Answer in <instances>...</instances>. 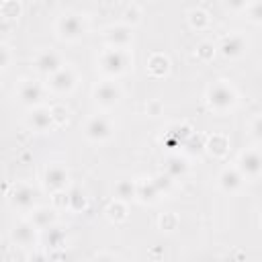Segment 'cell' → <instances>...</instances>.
Instances as JSON below:
<instances>
[{"instance_id":"obj_1","label":"cell","mask_w":262,"mask_h":262,"mask_svg":"<svg viewBox=\"0 0 262 262\" xmlns=\"http://www.w3.org/2000/svg\"><path fill=\"white\" fill-rule=\"evenodd\" d=\"M133 68V51L129 47H106L98 53L96 70L104 78H121Z\"/></svg>"},{"instance_id":"obj_2","label":"cell","mask_w":262,"mask_h":262,"mask_svg":"<svg viewBox=\"0 0 262 262\" xmlns=\"http://www.w3.org/2000/svg\"><path fill=\"white\" fill-rule=\"evenodd\" d=\"M205 102L215 115H227L237 106L239 94H237V90H235V86L231 82L215 80L205 90Z\"/></svg>"},{"instance_id":"obj_3","label":"cell","mask_w":262,"mask_h":262,"mask_svg":"<svg viewBox=\"0 0 262 262\" xmlns=\"http://www.w3.org/2000/svg\"><path fill=\"white\" fill-rule=\"evenodd\" d=\"M90 25L88 18L80 12H63L55 20V35L63 43H78L86 37Z\"/></svg>"},{"instance_id":"obj_4","label":"cell","mask_w":262,"mask_h":262,"mask_svg":"<svg viewBox=\"0 0 262 262\" xmlns=\"http://www.w3.org/2000/svg\"><path fill=\"white\" fill-rule=\"evenodd\" d=\"M123 98V88L113 78H104L92 86V100L100 111H113Z\"/></svg>"},{"instance_id":"obj_5","label":"cell","mask_w":262,"mask_h":262,"mask_svg":"<svg viewBox=\"0 0 262 262\" xmlns=\"http://www.w3.org/2000/svg\"><path fill=\"white\" fill-rule=\"evenodd\" d=\"M82 133H84L86 141H90L94 145H100V143H106V141L113 139L115 127H113V123H111V119L106 115L96 113V115H92V117L86 119Z\"/></svg>"},{"instance_id":"obj_6","label":"cell","mask_w":262,"mask_h":262,"mask_svg":"<svg viewBox=\"0 0 262 262\" xmlns=\"http://www.w3.org/2000/svg\"><path fill=\"white\" fill-rule=\"evenodd\" d=\"M239 174L246 178V182H256L262 174V154H260V147L258 143L246 147L244 151H239L235 164H233Z\"/></svg>"},{"instance_id":"obj_7","label":"cell","mask_w":262,"mask_h":262,"mask_svg":"<svg viewBox=\"0 0 262 262\" xmlns=\"http://www.w3.org/2000/svg\"><path fill=\"white\" fill-rule=\"evenodd\" d=\"M76 86H78V74L70 66H61L59 70H55L53 74H49L47 80H45L47 92L57 94V96L72 94L76 90Z\"/></svg>"},{"instance_id":"obj_8","label":"cell","mask_w":262,"mask_h":262,"mask_svg":"<svg viewBox=\"0 0 262 262\" xmlns=\"http://www.w3.org/2000/svg\"><path fill=\"white\" fill-rule=\"evenodd\" d=\"M8 205L18 213L29 215L37 207V190L25 182H16L8 190Z\"/></svg>"},{"instance_id":"obj_9","label":"cell","mask_w":262,"mask_h":262,"mask_svg":"<svg viewBox=\"0 0 262 262\" xmlns=\"http://www.w3.org/2000/svg\"><path fill=\"white\" fill-rule=\"evenodd\" d=\"M215 45H217V53L223 59H229V61L242 59L250 49V41L244 33H229Z\"/></svg>"},{"instance_id":"obj_10","label":"cell","mask_w":262,"mask_h":262,"mask_svg":"<svg viewBox=\"0 0 262 262\" xmlns=\"http://www.w3.org/2000/svg\"><path fill=\"white\" fill-rule=\"evenodd\" d=\"M45 92H47L45 84H41L39 80H33V78H25V80H20L18 86H16V98H18V102H20L23 106H27V108H33V106L43 104Z\"/></svg>"},{"instance_id":"obj_11","label":"cell","mask_w":262,"mask_h":262,"mask_svg":"<svg viewBox=\"0 0 262 262\" xmlns=\"http://www.w3.org/2000/svg\"><path fill=\"white\" fill-rule=\"evenodd\" d=\"M39 229L27 219H20L16 221L12 227H10V242L14 248H20V250H31L39 244Z\"/></svg>"},{"instance_id":"obj_12","label":"cell","mask_w":262,"mask_h":262,"mask_svg":"<svg viewBox=\"0 0 262 262\" xmlns=\"http://www.w3.org/2000/svg\"><path fill=\"white\" fill-rule=\"evenodd\" d=\"M43 188L51 192L68 190L70 188V172L63 164H49L43 172Z\"/></svg>"},{"instance_id":"obj_13","label":"cell","mask_w":262,"mask_h":262,"mask_svg":"<svg viewBox=\"0 0 262 262\" xmlns=\"http://www.w3.org/2000/svg\"><path fill=\"white\" fill-rule=\"evenodd\" d=\"M27 127L31 131H35V133H49V131H53L55 129V121H53V115H51V106L39 104V106L29 108Z\"/></svg>"},{"instance_id":"obj_14","label":"cell","mask_w":262,"mask_h":262,"mask_svg":"<svg viewBox=\"0 0 262 262\" xmlns=\"http://www.w3.org/2000/svg\"><path fill=\"white\" fill-rule=\"evenodd\" d=\"M102 41L106 47H131L133 43V27L125 23L108 25L102 31Z\"/></svg>"},{"instance_id":"obj_15","label":"cell","mask_w":262,"mask_h":262,"mask_svg":"<svg viewBox=\"0 0 262 262\" xmlns=\"http://www.w3.org/2000/svg\"><path fill=\"white\" fill-rule=\"evenodd\" d=\"M244 184H246V178L239 174V170L235 166H225L217 174V186L225 194H237L244 188Z\"/></svg>"},{"instance_id":"obj_16","label":"cell","mask_w":262,"mask_h":262,"mask_svg":"<svg viewBox=\"0 0 262 262\" xmlns=\"http://www.w3.org/2000/svg\"><path fill=\"white\" fill-rule=\"evenodd\" d=\"M33 66H35L37 74L47 78L49 74H53L55 70H59L63 66V59L55 49H41V51H37V55L33 59Z\"/></svg>"},{"instance_id":"obj_17","label":"cell","mask_w":262,"mask_h":262,"mask_svg":"<svg viewBox=\"0 0 262 262\" xmlns=\"http://www.w3.org/2000/svg\"><path fill=\"white\" fill-rule=\"evenodd\" d=\"M190 133H192V129H190L186 123H174V125H170V127L164 131L162 141H164L168 147H182Z\"/></svg>"},{"instance_id":"obj_18","label":"cell","mask_w":262,"mask_h":262,"mask_svg":"<svg viewBox=\"0 0 262 262\" xmlns=\"http://www.w3.org/2000/svg\"><path fill=\"white\" fill-rule=\"evenodd\" d=\"M188 168H190V164L182 154H170L166 158V162H164V170L162 172H166L172 180H182L188 174Z\"/></svg>"},{"instance_id":"obj_19","label":"cell","mask_w":262,"mask_h":262,"mask_svg":"<svg viewBox=\"0 0 262 262\" xmlns=\"http://www.w3.org/2000/svg\"><path fill=\"white\" fill-rule=\"evenodd\" d=\"M29 221L39 229V231H43V229H47V227H51V225H55L57 223V211L53 209V207H35L31 213H29Z\"/></svg>"},{"instance_id":"obj_20","label":"cell","mask_w":262,"mask_h":262,"mask_svg":"<svg viewBox=\"0 0 262 262\" xmlns=\"http://www.w3.org/2000/svg\"><path fill=\"white\" fill-rule=\"evenodd\" d=\"M162 199L160 190L156 188V184L151 182V178H141L137 180V188H135V201H139L141 205H156Z\"/></svg>"},{"instance_id":"obj_21","label":"cell","mask_w":262,"mask_h":262,"mask_svg":"<svg viewBox=\"0 0 262 262\" xmlns=\"http://www.w3.org/2000/svg\"><path fill=\"white\" fill-rule=\"evenodd\" d=\"M205 151L217 160L225 158L229 151V137L225 133H213L205 139Z\"/></svg>"},{"instance_id":"obj_22","label":"cell","mask_w":262,"mask_h":262,"mask_svg":"<svg viewBox=\"0 0 262 262\" xmlns=\"http://www.w3.org/2000/svg\"><path fill=\"white\" fill-rule=\"evenodd\" d=\"M147 72L154 76V78H164V76H168L170 74V68H172V63H170V57L166 55V53H151L149 57H147Z\"/></svg>"},{"instance_id":"obj_23","label":"cell","mask_w":262,"mask_h":262,"mask_svg":"<svg viewBox=\"0 0 262 262\" xmlns=\"http://www.w3.org/2000/svg\"><path fill=\"white\" fill-rule=\"evenodd\" d=\"M186 23H188V27L194 29V31H207V29L211 27V14H209L205 8L194 6V8H190V10L186 12Z\"/></svg>"},{"instance_id":"obj_24","label":"cell","mask_w":262,"mask_h":262,"mask_svg":"<svg viewBox=\"0 0 262 262\" xmlns=\"http://www.w3.org/2000/svg\"><path fill=\"white\" fill-rule=\"evenodd\" d=\"M135 188H137V180L133 178H121L115 182V199H121L125 203L135 201Z\"/></svg>"},{"instance_id":"obj_25","label":"cell","mask_w":262,"mask_h":262,"mask_svg":"<svg viewBox=\"0 0 262 262\" xmlns=\"http://www.w3.org/2000/svg\"><path fill=\"white\" fill-rule=\"evenodd\" d=\"M88 209V196L82 188L74 186L68 190V211L72 213H84Z\"/></svg>"},{"instance_id":"obj_26","label":"cell","mask_w":262,"mask_h":262,"mask_svg":"<svg viewBox=\"0 0 262 262\" xmlns=\"http://www.w3.org/2000/svg\"><path fill=\"white\" fill-rule=\"evenodd\" d=\"M106 217L113 223H123L129 217V203H125L121 199H113L106 207Z\"/></svg>"},{"instance_id":"obj_27","label":"cell","mask_w":262,"mask_h":262,"mask_svg":"<svg viewBox=\"0 0 262 262\" xmlns=\"http://www.w3.org/2000/svg\"><path fill=\"white\" fill-rule=\"evenodd\" d=\"M41 233H43V239H45L47 248H63L66 246V233H63V229L57 227V223L43 229Z\"/></svg>"},{"instance_id":"obj_28","label":"cell","mask_w":262,"mask_h":262,"mask_svg":"<svg viewBox=\"0 0 262 262\" xmlns=\"http://www.w3.org/2000/svg\"><path fill=\"white\" fill-rule=\"evenodd\" d=\"M215 55H217V45H215L213 41H201V43L194 47V57H196L199 61H203V63L213 61Z\"/></svg>"},{"instance_id":"obj_29","label":"cell","mask_w":262,"mask_h":262,"mask_svg":"<svg viewBox=\"0 0 262 262\" xmlns=\"http://www.w3.org/2000/svg\"><path fill=\"white\" fill-rule=\"evenodd\" d=\"M151 182L156 184V188L160 190L162 196H166L168 192H172V188H174V184H176V180H172L166 172H160V174L151 176Z\"/></svg>"},{"instance_id":"obj_30","label":"cell","mask_w":262,"mask_h":262,"mask_svg":"<svg viewBox=\"0 0 262 262\" xmlns=\"http://www.w3.org/2000/svg\"><path fill=\"white\" fill-rule=\"evenodd\" d=\"M244 12H246V16H248V20H250L252 25L258 27V25L262 23V6H260V0H252Z\"/></svg>"},{"instance_id":"obj_31","label":"cell","mask_w":262,"mask_h":262,"mask_svg":"<svg viewBox=\"0 0 262 262\" xmlns=\"http://www.w3.org/2000/svg\"><path fill=\"white\" fill-rule=\"evenodd\" d=\"M250 2H252V0H221V6H223L225 12L239 14V12H244V10L248 8Z\"/></svg>"},{"instance_id":"obj_32","label":"cell","mask_w":262,"mask_h":262,"mask_svg":"<svg viewBox=\"0 0 262 262\" xmlns=\"http://www.w3.org/2000/svg\"><path fill=\"white\" fill-rule=\"evenodd\" d=\"M158 225L162 231H174L178 227V217L174 213H164L160 219H158Z\"/></svg>"},{"instance_id":"obj_33","label":"cell","mask_w":262,"mask_h":262,"mask_svg":"<svg viewBox=\"0 0 262 262\" xmlns=\"http://www.w3.org/2000/svg\"><path fill=\"white\" fill-rule=\"evenodd\" d=\"M139 18H141V10H139L135 4H131L129 8H125V12H123V23H125V25L133 27L135 23H139Z\"/></svg>"},{"instance_id":"obj_34","label":"cell","mask_w":262,"mask_h":262,"mask_svg":"<svg viewBox=\"0 0 262 262\" xmlns=\"http://www.w3.org/2000/svg\"><path fill=\"white\" fill-rule=\"evenodd\" d=\"M51 115H53V121H55V127L63 125L68 121V108L63 104H55L51 106Z\"/></svg>"},{"instance_id":"obj_35","label":"cell","mask_w":262,"mask_h":262,"mask_svg":"<svg viewBox=\"0 0 262 262\" xmlns=\"http://www.w3.org/2000/svg\"><path fill=\"white\" fill-rule=\"evenodd\" d=\"M51 201H53V209H68V190H59V192H51Z\"/></svg>"},{"instance_id":"obj_36","label":"cell","mask_w":262,"mask_h":262,"mask_svg":"<svg viewBox=\"0 0 262 262\" xmlns=\"http://www.w3.org/2000/svg\"><path fill=\"white\" fill-rule=\"evenodd\" d=\"M12 61V51L6 43H0V72H4Z\"/></svg>"},{"instance_id":"obj_37","label":"cell","mask_w":262,"mask_h":262,"mask_svg":"<svg viewBox=\"0 0 262 262\" xmlns=\"http://www.w3.org/2000/svg\"><path fill=\"white\" fill-rule=\"evenodd\" d=\"M260 131H262V121H260V117L256 115L254 121H252V135L256 137V141L260 139Z\"/></svg>"},{"instance_id":"obj_38","label":"cell","mask_w":262,"mask_h":262,"mask_svg":"<svg viewBox=\"0 0 262 262\" xmlns=\"http://www.w3.org/2000/svg\"><path fill=\"white\" fill-rule=\"evenodd\" d=\"M151 115H158V104H151Z\"/></svg>"},{"instance_id":"obj_39","label":"cell","mask_w":262,"mask_h":262,"mask_svg":"<svg viewBox=\"0 0 262 262\" xmlns=\"http://www.w3.org/2000/svg\"><path fill=\"white\" fill-rule=\"evenodd\" d=\"M0 2H6V0H0Z\"/></svg>"}]
</instances>
